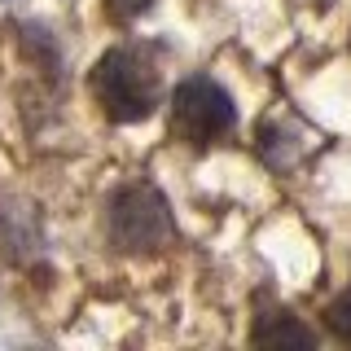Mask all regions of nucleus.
Instances as JSON below:
<instances>
[{"instance_id":"f03ea898","label":"nucleus","mask_w":351,"mask_h":351,"mask_svg":"<svg viewBox=\"0 0 351 351\" xmlns=\"http://www.w3.org/2000/svg\"><path fill=\"white\" fill-rule=\"evenodd\" d=\"M171 119H176V132H180L189 145H215L219 136L233 132L237 110H233V97H228L215 80L193 75V80H184L176 88Z\"/></svg>"},{"instance_id":"39448f33","label":"nucleus","mask_w":351,"mask_h":351,"mask_svg":"<svg viewBox=\"0 0 351 351\" xmlns=\"http://www.w3.org/2000/svg\"><path fill=\"white\" fill-rule=\"evenodd\" d=\"M325 321H329V329H334L343 343H351V290H347V294H338V299L329 303Z\"/></svg>"},{"instance_id":"f257e3e1","label":"nucleus","mask_w":351,"mask_h":351,"mask_svg":"<svg viewBox=\"0 0 351 351\" xmlns=\"http://www.w3.org/2000/svg\"><path fill=\"white\" fill-rule=\"evenodd\" d=\"M93 93L114 123H136V119H149L158 106V71L145 53L114 49L97 62Z\"/></svg>"},{"instance_id":"423d86ee","label":"nucleus","mask_w":351,"mask_h":351,"mask_svg":"<svg viewBox=\"0 0 351 351\" xmlns=\"http://www.w3.org/2000/svg\"><path fill=\"white\" fill-rule=\"evenodd\" d=\"M110 9H114L119 18H136V14L149 9V0H110Z\"/></svg>"},{"instance_id":"7ed1b4c3","label":"nucleus","mask_w":351,"mask_h":351,"mask_svg":"<svg viewBox=\"0 0 351 351\" xmlns=\"http://www.w3.org/2000/svg\"><path fill=\"white\" fill-rule=\"evenodd\" d=\"M171 233V211L162 202L158 189L149 184H132V189H119L110 197V241L119 250H154L162 246Z\"/></svg>"},{"instance_id":"20e7f679","label":"nucleus","mask_w":351,"mask_h":351,"mask_svg":"<svg viewBox=\"0 0 351 351\" xmlns=\"http://www.w3.org/2000/svg\"><path fill=\"white\" fill-rule=\"evenodd\" d=\"M250 338H255L259 347H307V351L316 347V334H312V329H307L303 321H294L290 312H272V316H263Z\"/></svg>"}]
</instances>
